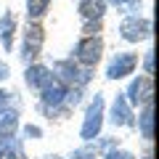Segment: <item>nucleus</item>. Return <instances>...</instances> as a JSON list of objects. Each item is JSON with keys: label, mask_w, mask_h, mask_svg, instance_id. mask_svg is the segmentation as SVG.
I'll list each match as a JSON object with an SVG mask.
<instances>
[{"label": "nucleus", "mask_w": 159, "mask_h": 159, "mask_svg": "<svg viewBox=\"0 0 159 159\" xmlns=\"http://www.w3.org/2000/svg\"><path fill=\"white\" fill-rule=\"evenodd\" d=\"M101 127H103V98L96 96L93 103L88 106V111H85V122H82V130H80L82 141H96Z\"/></svg>", "instance_id": "1"}, {"label": "nucleus", "mask_w": 159, "mask_h": 159, "mask_svg": "<svg viewBox=\"0 0 159 159\" xmlns=\"http://www.w3.org/2000/svg\"><path fill=\"white\" fill-rule=\"evenodd\" d=\"M103 53V40L101 37H82L74 48V58H77L82 66H93V64L101 61Z\"/></svg>", "instance_id": "2"}, {"label": "nucleus", "mask_w": 159, "mask_h": 159, "mask_svg": "<svg viewBox=\"0 0 159 159\" xmlns=\"http://www.w3.org/2000/svg\"><path fill=\"white\" fill-rule=\"evenodd\" d=\"M119 34H122V40H127V43L146 40L148 34H151V21H146V19H138V16H130V19H125V21H122Z\"/></svg>", "instance_id": "3"}, {"label": "nucleus", "mask_w": 159, "mask_h": 159, "mask_svg": "<svg viewBox=\"0 0 159 159\" xmlns=\"http://www.w3.org/2000/svg\"><path fill=\"white\" fill-rule=\"evenodd\" d=\"M43 40H45L43 29H40L37 24L29 21V29L24 32V43H21V58H24V61H32L34 56H40V51H43Z\"/></svg>", "instance_id": "4"}, {"label": "nucleus", "mask_w": 159, "mask_h": 159, "mask_svg": "<svg viewBox=\"0 0 159 159\" xmlns=\"http://www.w3.org/2000/svg\"><path fill=\"white\" fill-rule=\"evenodd\" d=\"M53 72L61 77V82H66V85H77V88L85 85L88 80H90V72L74 66V61H58L56 66H53Z\"/></svg>", "instance_id": "5"}, {"label": "nucleus", "mask_w": 159, "mask_h": 159, "mask_svg": "<svg viewBox=\"0 0 159 159\" xmlns=\"http://www.w3.org/2000/svg\"><path fill=\"white\" fill-rule=\"evenodd\" d=\"M135 64H138L135 53H117V56L111 58V64H109V69H106V77L109 80H122V77H127V74H133Z\"/></svg>", "instance_id": "6"}, {"label": "nucleus", "mask_w": 159, "mask_h": 159, "mask_svg": "<svg viewBox=\"0 0 159 159\" xmlns=\"http://www.w3.org/2000/svg\"><path fill=\"white\" fill-rule=\"evenodd\" d=\"M151 77L148 74H143V77H135L130 82V88H127V93H125V98H127V103H148L151 101Z\"/></svg>", "instance_id": "7"}, {"label": "nucleus", "mask_w": 159, "mask_h": 159, "mask_svg": "<svg viewBox=\"0 0 159 159\" xmlns=\"http://www.w3.org/2000/svg\"><path fill=\"white\" fill-rule=\"evenodd\" d=\"M64 98H66V88H64V82L51 80V82L43 88V103H45L48 109H58L64 103Z\"/></svg>", "instance_id": "8"}, {"label": "nucleus", "mask_w": 159, "mask_h": 159, "mask_svg": "<svg viewBox=\"0 0 159 159\" xmlns=\"http://www.w3.org/2000/svg\"><path fill=\"white\" fill-rule=\"evenodd\" d=\"M24 80H27L29 88H40V90H43L53 77H51V69H48V66H43V64H32V66H27Z\"/></svg>", "instance_id": "9"}, {"label": "nucleus", "mask_w": 159, "mask_h": 159, "mask_svg": "<svg viewBox=\"0 0 159 159\" xmlns=\"http://www.w3.org/2000/svg\"><path fill=\"white\" fill-rule=\"evenodd\" d=\"M111 122L114 125H130L133 122V111H130V103H127L125 93H119L114 98V106H111Z\"/></svg>", "instance_id": "10"}, {"label": "nucleus", "mask_w": 159, "mask_h": 159, "mask_svg": "<svg viewBox=\"0 0 159 159\" xmlns=\"http://www.w3.org/2000/svg\"><path fill=\"white\" fill-rule=\"evenodd\" d=\"M106 11V0H80V16L85 21H101Z\"/></svg>", "instance_id": "11"}, {"label": "nucleus", "mask_w": 159, "mask_h": 159, "mask_svg": "<svg viewBox=\"0 0 159 159\" xmlns=\"http://www.w3.org/2000/svg\"><path fill=\"white\" fill-rule=\"evenodd\" d=\"M16 127H19V114H16V111L0 114V146H3V143H8V141L13 138Z\"/></svg>", "instance_id": "12"}, {"label": "nucleus", "mask_w": 159, "mask_h": 159, "mask_svg": "<svg viewBox=\"0 0 159 159\" xmlns=\"http://www.w3.org/2000/svg\"><path fill=\"white\" fill-rule=\"evenodd\" d=\"M13 32H16V19H13V13H3V19H0V40H3V48L6 51H11L13 48Z\"/></svg>", "instance_id": "13"}, {"label": "nucleus", "mask_w": 159, "mask_h": 159, "mask_svg": "<svg viewBox=\"0 0 159 159\" xmlns=\"http://www.w3.org/2000/svg\"><path fill=\"white\" fill-rule=\"evenodd\" d=\"M141 133H143L146 141H151V138H154V106H151V101H148L146 109L141 111Z\"/></svg>", "instance_id": "14"}, {"label": "nucleus", "mask_w": 159, "mask_h": 159, "mask_svg": "<svg viewBox=\"0 0 159 159\" xmlns=\"http://www.w3.org/2000/svg\"><path fill=\"white\" fill-rule=\"evenodd\" d=\"M48 6H51V0H27V16H29V21L45 16Z\"/></svg>", "instance_id": "15"}, {"label": "nucleus", "mask_w": 159, "mask_h": 159, "mask_svg": "<svg viewBox=\"0 0 159 159\" xmlns=\"http://www.w3.org/2000/svg\"><path fill=\"white\" fill-rule=\"evenodd\" d=\"M106 159H135V157H133L130 151H125V148H109Z\"/></svg>", "instance_id": "16"}, {"label": "nucleus", "mask_w": 159, "mask_h": 159, "mask_svg": "<svg viewBox=\"0 0 159 159\" xmlns=\"http://www.w3.org/2000/svg\"><path fill=\"white\" fill-rule=\"evenodd\" d=\"M13 157H16V151L11 148V141L3 143V146H0V159H13Z\"/></svg>", "instance_id": "17"}, {"label": "nucleus", "mask_w": 159, "mask_h": 159, "mask_svg": "<svg viewBox=\"0 0 159 159\" xmlns=\"http://www.w3.org/2000/svg\"><path fill=\"white\" fill-rule=\"evenodd\" d=\"M72 159H98V157H96L93 151H88V148H82V151H74Z\"/></svg>", "instance_id": "18"}, {"label": "nucleus", "mask_w": 159, "mask_h": 159, "mask_svg": "<svg viewBox=\"0 0 159 159\" xmlns=\"http://www.w3.org/2000/svg\"><path fill=\"white\" fill-rule=\"evenodd\" d=\"M8 101H11V93H6V90H0V114H3V109L8 106Z\"/></svg>", "instance_id": "19"}, {"label": "nucleus", "mask_w": 159, "mask_h": 159, "mask_svg": "<svg viewBox=\"0 0 159 159\" xmlns=\"http://www.w3.org/2000/svg\"><path fill=\"white\" fill-rule=\"evenodd\" d=\"M146 72H148V77H151V72H154V51L146 53Z\"/></svg>", "instance_id": "20"}, {"label": "nucleus", "mask_w": 159, "mask_h": 159, "mask_svg": "<svg viewBox=\"0 0 159 159\" xmlns=\"http://www.w3.org/2000/svg\"><path fill=\"white\" fill-rule=\"evenodd\" d=\"M24 133H27L29 138H40V127H32V125H27V127H24Z\"/></svg>", "instance_id": "21"}, {"label": "nucleus", "mask_w": 159, "mask_h": 159, "mask_svg": "<svg viewBox=\"0 0 159 159\" xmlns=\"http://www.w3.org/2000/svg\"><path fill=\"white\" fill-rule=\"evenodd\" d=\"M8 74H11V72H8V64H6V61H0V82H3Z\"/></svg>", "instance_id": "22"}, {"label": "nucleus", "mask_w": 159, "mask_h": 159, "mask_svg": "<svg viewBox=\"0 0 159 159\" xmlns=\"http://www.w3.org/2000/svg\"><path fill=\"white\" fill-rule=\"evenodd\" d=\"M111 6H125V3H133V0H109Z\"/></svg>", "instance_id": "23"}, {"label": "nucleus", "mask_w": 159, "mask_h": 159, "mask_svg": "<svg viewBox=\"0 0 159 159\" xmlns=\"http://www.w3.org/2000/svg\"><path fill=\"white\" fill-rule=\"evenodd\" d=\"M146 159H151V157H146Z\"/></svg>", "instance_id": "24"}]
</instances>
